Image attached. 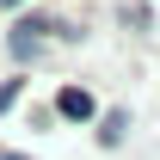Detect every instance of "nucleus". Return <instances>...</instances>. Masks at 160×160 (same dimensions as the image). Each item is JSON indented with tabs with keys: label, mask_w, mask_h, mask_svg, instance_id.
<instances>
[{
	"label": "nucleus",
	"mask_w": 160,
	"mask_h": 160,
	"mask_svg": "<svg viewBox=\"0 0 160 160\" xmlns=\"http://www.w3.org/2000/svg\"><path fill=\"white\" fill-rule=\"evenodd\" d=\"M62 117H92V99H86V92H62Z\"/></svg>",
	"instance_id": "f03ea898"
},
{
	"label": "nucleus",
	"mask_w": 160,
	"mask_h": 160,
	"mask_svg": "<svg viewBox=\"0 0 160 160\" xmlns=\"http://www.w3.org/2000/svg\"><path fill=\"white\" fill-rule=\"evenodd\" d=\"M123 123H129L123 111H111V117H105V129H99V136H105V148H117V142H123Z\"/></svg>",
	"instance_id": "7ed1b4c3"
},
{
	"label": "nucleus",
	"mask_w": 160,
	"mask_h": 160,
	"mask_svg": "<svg viewBox=\"0 0 160 160\" xmlns=\"http://www.w3.org/2000/svg\"><path fill=\"white\" fill-rule=\"evenodd\" d=\"M0 160H25V154H0Z\"/></svg>",
	"instance_id": "39448f33"
},
{
	"label": "nucleus",
	"mask_w": 160,
	"mask_h": 160,
	"mask_svg": "<svg viewBox=\"0 0 160 160\" xmlns=\"http://www.w3.org/2000/svg\"><path fill=\"white\" fill-rule=\"evenodd\" d=\"M0 6H19V0H0Z\"/></svg>",
	"instance_id": "423d86ee"
},
{
	"label": "nucleus",
	"mask_w": 160,
	"mask_h": 160,
	"mask_svg": "<svg viewBox=\"0 0 160 160\" xmlns=\"http://www.w3.org/2000/svg\"><path fill=\"white\" fill-rule=\"evenodd\" d=\"M19 92H25V80H6V86H0V117H6V111L19 105Z\"/></svg>",
	"instance_id": "20e7f679"
},
{
	"label": "nucleus",
	"mask_w": 160,
	"mask_h": 160,
	"mask_svg": "<svg viewBox=\"0 0 160 160\" xmlns=\"http://www.w3.org/2000/svg\"><path fill=\"white\" fill-rule=\"evenodd\" d=\"M43 31H49L43 19H19V25H12V56L31 62V56H37V43H43Z\"/></svg>",
	"instance_id": "f257e3e1"
}]
</instances>
